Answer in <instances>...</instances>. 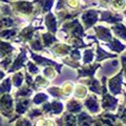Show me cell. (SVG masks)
<instances>
[{"instance_id":"1","label":"cell","mask_w":126,"mask_h":126,"mask_svg":"<svg viewBox=\"0 0 126 126\" xmlns=\"http://www.w3.org/2000/svg\"><path fill=\"white\" fill-rule=\"evenodd\" d=\"M43 96H44V94H40L39 97H43ZM43 99H46V96H45L44 98H43ZM35 101H36V102H40V101H41V98H40V99H39V98H37V99L35 100Z\"/></svg>"}]
</instances>
